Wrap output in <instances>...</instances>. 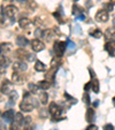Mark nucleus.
Segmentation results:
<instances>
[{"label":"nucleus","instance_id":"6","mask_svg":"<svg viewBox=\"0 0 115 130\" xmlns=\"http://www.w3.org/2000/svg\"><path fill=\"white\" fill-rule=\"evenodd\" d=\"M30 44H31V48H32V51L34 52H40V51H43V50L45 48L44 43H43L42 40H39V39H34Z\"/></svg>","mask_w":115,"mask_h":130},{"label":"nucleus","instance_id":"32","mask_svg":"<svg viewBox=\"0 0 115 130\" xmlns=\"http://www.w3.org/2000/svg\"><path fill=\"white\" fill-rule=\"evenodd\" d=\"M43 30H42V28H37L36 29V31H35V36L36 37H42L43 36Z\"/></svg>","mask_w":115,"mask_h":130},{"label":"nucleus","instance_id":"15","mask_svg":"<svg viewBox=\"0 0 115 130\" xmlns=\"http://www.w3.org/2000/svg\"><path fill=\"white\" fill-rule=\"evenodd\" d=\"M37 85H38V88H39L40 90H48V89L51 88V82L44 79V81H39V82H38V83H37Z\"/></svg>","mask_w":115,"mask_h":130},{"label":"nucleus","instance_id":"45","mask_svg":"<svg viewBox=\"0 0 115 130\" xmlns=\"http://www.w3.org/2000/svg\"><path fill=\"white\" fill-rule=\"evenodd\" d=\"M24 130H34V129H32L31 127H25V128H24Z\"/></svg>","mask_w":115,"mask_h":130},{"label":"nucleus","instance_id":"31","mask_svg":"<svg viewBox=\"0 0 115 130\" xmlns=\"http://www.w3.org/2000/svg\"><path fill=\"white\" fill-rule=\"evenodd\" d=\"M20 127H21L20 124H17V123L13 122L12 124H10V128H9V130H21V129H20Z\"/></svg>","mask_w":115,"mask_h":130},{"label":"nucleus","instance_id":"19","mask_svg":"<svg viewBox=\"0 0 115 130\" xmlns=\"http://www.w3.org/2000/svg\"><path fill=\"white\" fill-rule=\"evenodd\" d=\"M91 88H92L93 92L94 93H98L99 92V89H100V86H99V81L97 78H92V82H91Z\"/></svg>","mask_w":115,"mask_h":130},{"label":"nucleus","instance_id":"24","mask_svg":"<svg viewBox=\"0 0 115 130\" xmlns=\"http://www.w3.org/2000/svg\"><path fill=\"white\" fill-rule=\"evenodd\" d=\"M81 13H83V12H82V8L81 7H78L77 5H74L73 6V14L74 15H76V16H77V15L81 14Z\"/></svg>","mask_w":115,"mask_h":130},{"label":"nucleus","instance_id":"47","mask_svg":"<svg viewBox=\"0 0 115 130\" xmlns=\"http://www.w3.org/2000/svg\"><path fill=\"white\" fill-rule=\"evenodd\" d=\"M113 27L115 28V17H114V19H113Z\"/></svg>","mask_w":115,"mask_h":130},{"label":"nucleus","instance_id":"5","mask_svg":"<svg viewBox=\"0 0 115 130\" xmlns=\"http://www.w3.org/2000/svg\"><path fill=\"white\" fill-rule=\"evenodd\" d=\"M109 16H108V12L106 10L101 9V10H98L97 14H95V20L98 21V22H101V23H105L108 21Z\"/></svg>","mask_w":115,"mask_h":130},{"label":"nucleus","instance_id":"18","mask_svg":"<svg viewBox=\"0 0 115 130\" xmlns=\"http://www.w3.org/2000/svg\"><path fill=\"white\" fill-rule=\"evenodd\" d=\"M45 69H46V64H45L44 62L39 61V60H37V61L35 62V70L36 71H44Z\"/></svg>","mask_w":115,"mask_h":130},{"label":"nucleus","instance_id":"26","mask_svg":"<svg viewBox=\"0 0 115 130\" xmlns=\"http://www.w3.org/2000/svg\"><path fill=\"white\" fill-rule=\"evenodd\" d=\"M0 47H1V50L9 51V50L12 48V44H10V43H3V44H0Z\"/></svg>","mask_w":115,"mask_h":130},{"label":"nucleus","instance_id":"25","mask_svg":"<svg viewBox=\"0 0 115 130\" xmlns=\"http://www.w3.org/2000/svg\"><path fill=\"white\" fill-rule=\"evenodd\" d=\"M38 85L37 84H34V83H30L29 84V90L31 91V93H36L37 91H38Z\"/></svg>","mask_w":115,"mask_h":130},{"label":"nucleus","instance_id":"12","mask_svg":"<svg viewBox=\"0 0 115 130\" xmlns=\"http://www.w3.org/2000/svg\"><path fill=\"white\" fill-rule=\"evenodd\" d=\"M14 116H15L14 109H8L3 114V119L5 122H12L14 120Z\"/></svg>","mask_w":115,"mask_h":130},{"label":"nucleus","instance_id":"49","mask_svg":"<svg viewBox=\"0 0 115 130\" xmlns=\"http://www.w3.org/2000/svg\"><path fill=\"white\" fill-rule=\"evenodd\" d=\"M113 104H114V106H115V97L113 98Z\"/></svg>","mask_w":115,"mask_h":130},{"label":"nucleus","instance_id":"22","mask_svg":"<svg viewBox=\"0 0 115 130\" xmlns=\"http://www.w3.org/2000/svg\"><path fill=\"white\" fill-rule=\"evenodd\" d=\"M39 100H40V103H42L43 105H46L47 101H48V94H47V92H40Z\"/></svg>","mask_w":115,"mask_h":130},{"label":"nucleus","instance_id":"17","mask_svg":"<svg viewBox=\"0 0 115 130\" xmlns=\"http://www.w3.org/2000/svg\"><path fill=\"white\" fill-rule=\"evenodd\" d=\"M31 24V20L30 19H28V17H22V19H20V21H19V25H20V28H27L29 27V25Z\"/></svg>","mask_w":115,"mask_h":130},{"label":"nucleus","instance_id":"4","mask_svg":"<svg viewBox=\"0 0 115 130\" xmlns=\"http://www.w3.org/2000/svg\"><path fill=\"white\" fill-rule=\"evenodd\" d=\"M13 91V83L8 79H4L1 82V85H0V92L3 94H9Z\"/></svg>","mask_w":115,"mask_h":130},{"label":"nucleus","instance_id":"43","mask_svg":"<svg viewBox=\"0 0 115 130\" xmlns=\"http://www.w3.org/2000/svg\"><path fill=\"white\" fill-rule=\"evenodd\" d=\"M99 106V100H94V103H93V107H98Z\"/></svg>","mask_w":115,"mask_h":130},{"label":"nucleus","instance_id":"37","mask_svg":"<svg viewBox=\"0 0 115 130\" xmlns=\"http://www.w3.org/2000/svg\"><path fill=\"white\" fill-rule=\"evenodd\" d=\"M85 130H98V127H97V125H94V124H90Z\"/></svg>","mask_w":115,"mask_h":130},{"label":"nucleus","instance_id":"44","mask_svg":"<svg viewBox=\"0 0 115 130\" xmlns=\"http://www.w3.org/2000/svg\"><path fill=\"white\" fill-rule=\"evenodd\" d=\"M19 3H21V4H25V3H28V0H17Z\"/></svg>","mask_w":115,"mask_h":130},{"label":"nucleus","instance_id":"30","mask_svg":"<svg viewBox=\"0 0 115 130\" xmlns=\"http://www.w3.org/2000/svg\"><path fill=\"white\" fill-rule=\"evenodd\" d=\"M83 101L85 104H88V105L91 103V101H90V96H89L88 92H84V94H83Z\"/></svg>","mask_w":115,"mask_h":130},{"label":"nucleus","instance_id":"11","mask_svg":"<svg viewBox=\"0 0 115 130\" xmlns=\"http://www.w3.org/2000/svg\"><path fill=\"white\" fill-rule=\"evenodd\" d=\"M105 50L109 53V55L115 57V40H109L105 44Z\"/></svg>","mask_w":115,"mask_h":130},{"label":"nucleus","instance_id":"8","mask_svg":"<svg viewBox=\"0 0 115 130\" xmlns=\"http://www.w3.org/2000/svg\"><path fill=\"white\" fill-rule=\"evenodd\" d=\"M17 8L14 5H8L4 8V14L7 17H14V15H16Z\"/></svg>","mask_w":115,"mask_h":130},{"label":"nucleus","instance_id":"50","mask_svg":"<svg viewBox=\"0 0 115 130\" xmlns=\"http://www.w3.org/2000/svg\"><path fill=\"white\" fill-rule=\"evenodd\" d=\"M0 101H3V97L0 96Z\"/></svg>","mask_w":115,"mask_h":130},{"label":"nucleus","instance_id":"38","mask_svg":"<svg viewBox=\"0 0 115 130\" xmlns=\"http://www.w3.org/2000/svg\"><path fill=\"white\" fill-rule=\"evenodd\" d=\"M104 130H115V129L112 124H106L105 127H104Z\"/></svg>","mask_w":115,"mask_h":130},{"label":"nucleus","instance_id":"27","mask_svg":"<svg viewBox=\"0 0 115 130\" xmlns=\"http://www.w3.org/2000/svg\"><path fill=\"white\" fill-rule=\"evenodd\" d=\"M113 8H114V5L110 4V3L105 4V5H104V10H106V12H112Z\"/></svg>","mask_w":115,"mask_h":130},{"label":"nucleus","instance_id":"46","mask_svg":"<svg viewBox=\"0 0 115 130\" xmlns=\"http://www.w3.org/2000/svg\"><path fill=\"white\" fill-rule=\"evenodd\" d=\"M109 3L113 4V5H115V0H109Z\"/></svg>","mask_w":115,"mask_h":130},{"label":"nucleus","instance_id":"29","mask_svg":"<svg viewBox=\"0 0 115 130\" xmlns=\"http://www.w3.org/2000/svg\"><path fill=\"white\" fill-rule=\"evenodd\" d=\"M67 45H68V48L69 50H71V51H75V48H76V44L74 42H71V40H68V43H67Z\"/></svg>","mask_w":115,"mask_h":130},{"label":"nucleus","instance_id":"10","mask_svg":"<svg viewBox=\"0 0 115 130\" xmlns=\"http://www.w3.org/2000/svg\"><path fill=\"white\" fill-rule=\"evenodd\" d=\"M15 54H16V57L21 60H28V57H29V52L25 51L24 47H20L19 50L15 51Z\"/></svg>","mask_w":115,"mask_h":130},{"label":"nucleus","instance_id":"3","mask_svg":"<svg viewBox=\"0 0 115 130\" xmlns=\"http://www.w3.org/2000/svg\"><path fill=\"white\" fill-rule=\"evenodd\" d=\"M66 43L64 42H55L54 43V46H53V52L55 54L56 58H61L63 55L64 51H66Z\"/></svg>","mask_w":115,"mask_h":130},{"label":"nucleus","instance_id":"34","mask_svg":"<svg viewBox=\"0 0 115 130\" xmlns=\"http://www.w3.org/2000/svg\"><path fill=\"white\" fill-rule=\"evenodd\" d=\"M64 97H66V98L68 99V100H71V104H76V101H77L75 98H73L71 96H69L68 93H64Z\"/></svg>","mask_w":115,"mask_h":130},{"label":"nucleus","instance_id":"52","mask_svg":"<svg viewBox=\"0 0 115 130\" xmlns=\"http://www.w3.org/2000/svg\"><path fill=\"white\" fill-rule=\"evenodd\" d=\"M0 52H1V47H0Z\"/></svg>","mask_w":115,"mask_h":130},{"label":"nucleus","instance_id":"53","mask_svg":"<svg viewBox=\"0 0 115 130\" xmlns=\"http://www.w3.org/2000/svg\"><path fill=\"white\" fill-rule=\"evenodd\" d=\"M75 1H78V0H75Z\"/></svg>","mask_w":115,"mask_h":130},{"label":"nucleus","instance_id":"21","mask_svg":"<svg viewBox=\"0 0 115 130\" xmlns=\"http://www.w3.org/2000/svg\"><path fill=\"white\" fill-rule=\"evenodd\" d=\"M23 121H24V118H23L22 113H16L14 116V122L17 123V124H23Z\"/></svg>","mask_w":115,"mask_h":130},{"label":"nucleus","instance_id":"39","mask_svg":"<svg viewBox=\"0 0 115 130\" xmlns=\"http://www.w3.org/2000/svg\"><path fill=\"white\" fill-rule=\"evenodd\" d=\"M90 88H91V82H89L88 84H85V85H84V91H85V92H88Z\"/></svg>","mask_w":115,"mask_h":130},{"label":"nucleus","instance_id":"36","mask_svg":"<svg viewBox=\"0 0 115 130\" xmlns=\"http://www.w3.org/2000/svg\"><path fill=\"white\" fill-rule=\"evenodd\" d=\"M76 20L84 21V20H85V15H84L83 13H81V14H78V15H77V16H76Z\"/></svg>","mask_w":115,"mask_h":130},{"label":"nucleus","instance_id":"1","mask_svg":"<svg viewBox=\"0 0 115 130\" xmlns=\"http://www.w3.org/2000/svg\"><path fill=\"white\" fill-rule=\"evenodd\" d=\"M36 99H34L31 96H29L28 98H23V101L20 104V109L22 112H25V113H29L34 109L35 107L38 106V103H36Z\"/></svg>","mask_w":115,"mask_h":130},{"label":"nucleus","instance_id":"7","mask_svg":"<svg viewBox=\"0 0 115 130\" xmlns=\"http://www.w3.org/2000/svg\"><path fill=\"white\" fill-rule=\"evenodd\" d=\"M24 81V76H23L21 71H16L14 70L12 74V82L14 84H22Z\"/></svg>","mask_w":115,"mask_h":130},{"label":"nucleus","instance_id":"23","mask_svg":"<svg viewBox=\"0 0 115 130\" xmlns=\"http://www.w3.org/2000/svg\"><path fill=\"white\" fill-rule=\"evenodd\" d=\"M90 36L91 37H94V38H100V37L103 36V32H101L99 29H94L93 31L90 32Z\"/></svg>","mask_w":115,"mask_h":130},{"label":"nucleus","instance_id":"48","mask_svg":"<svg viewBox=\"0 0 115 130\" xmlns=\"http://www.w3.org/2000/svg\"><path fill=\"white\" fill-rule=\"evenodd\" d=\"M0 130H5V129H4V127L1 125V123H0Z\"/></svg>","mask_w":115,"mask_h":130},{"label":"nucleus","instance_id":"20","mask_svg":"<svg viewBox=\"0 0 115 130\" xmlns=\"http://www.w3.org/2000/svg\"><path fill=\"white\" fill-rule=\"evenodd\" d=\"M53 35L54 34L51 29H46V30H44V32H43V37H44L47 42H51V39L53 38Z\"/></svg>","mask_w":115,"mask_h":130},{"label":"nucleus","instance_id":"40","mask_svg":"<svg viewBox=\"0 0 115 130\" xmlns=\"http://www.w3.org/2000/svg\"><path fill=\"white\" fill-rule=\"evenodd\" d=\"M30 120H31V118H29V116L24 118V121H23V124H29V123H30Z\"/></svg>","mask_w":115,"mask_h":130},{"label":"nucleus","instance_id":"13","mask_svg":"<svg viewBox=\"0 0 115 130\" xmlns=\"http://www.w3.org/2000/svg\"><path fill=\"white\" fill-rule=\"evenodd\" d=\"M94 118H95V112L93 108H88L86 109V114H85V119L88 122L92 123L94 121Z\"/></svg>","mask_w":115,"mask_h":130},{"label":"nucleus","instance_id":"33","mask_svg":"<svg viewBox=\"0 0 115 130\" xmlns=\"http://www.w3.org/2000/svg\"><path fill=\"white\" fill-rule=\"evenodd\" d=\"M53 16L56 19V21H59L60 23H64V21L61 19V15H59V13H53Z\"/></svg>","mask_w":115,"mask_h":130},{"label":"nucleus","instance_id":"41","mask_svg":"<svg viewBox=\"0 0 115 130\" xmlns=\"http://www.w3.org/2000/svg\"><path fill=\"white\" fill-rule=\"evenodd\" d=\"M39 115L43 116V118H46V116H47V113L45 112V109H42V110H40V113H39Z\"/></svg>","mask_w":115,"mask_h":130},{"label":"nucleus","instance_id":"2","mask_svg":"<svg viewBox=\"0 0 115 130\" xmlns=\"http://www.w3.org/2000/svg\"><path fill=\"white\" fill-rule=\"evenodd\" d=\"M48 113L52 115L53 121H60L61 120L62 109L56 103H51V105H50V107H48Z\"/></svg>","mask_w":115,"mask_h":130},{"label":"nucleus","instance_id":"51","mask_svg":"<svg viewBox=\"0 0 115 130\" xmlns=\"http://www.w3.org/2000/svg\"><path fill=\"white\" fill-rule=\"evenodd\" d=\"M5 1H13V0H5Z\"/></svg>","mask_w":115,"mask_h":130},{"label":"nucleus","instance_id":"35","mask_svg":"<svg viewBox=\"0 0 115 130\" xmlns=\"http://www.w3.org/2000/svg\"><path fill=\"white\" fill-rule=\"evenodd\" d=\"M74 28H75V32H76V34H79V35L82 34V28H81V25L76 24Z\"/></svg>","mask_w":115,"mask_h":130},{"label":"nucleus","instance_id":"28","mask_svg":"<svg viewBox=\"0 0 115 130\" xmlns=\"http://www.w3.org/2000/svg\"><path fill=\"white\" fill-rule=\"evenodd\" d=\"M36 7H37V4L35 3V1H29V3H28V9L29 10H32V12H34L35 9H36Z\"/></svg>","mask_w":115,"mask_h":130},{"label":"nucleus","instance_id":"14","mask_svg":"<svg viewBox=\"0 0 115 130\" xmlns=\"http://www.w3.org/2000/svg\"><path fill=\"white\" fill-rule=\"evenodd\" d=\"M29 44V40H28L27 37H23V36H19L16 38V45L20 47H24Z\"/></svg>","mask_w":115,"mask_h":130},{"label":"nucleus","instance_id":"9","mask_svg":"<svg viewBox=\"0 0 115 130\" xmlns=\"http://www.w3.org/2000/svg\"><path fill=\"white\" fill-rule=\"evenodd\" d=\"M13 69L16 71H25L28 69V66L23 60H20V61H16L13 63Z\"/></svg>","mask_w":115,"mask_h":130},{"label":"nucleus","instance_id":"16","mask_svg":"<svg viewBox=\"0 0 115 130\" xmlns=\"http://www.w3.org/2000/svg\"><path fill=\"white\" fill-rule=\"evenodd\" d=\"M17 98H19V94H17V92L15 90H13L12 92L8 94V101H9L10 105H15V101L17 100Z\"/></svg>","mask_w":115,"mask_h":130},{"label":"nucleus","instance_id":"42","mask_svg":"<svg viewBox=\"0 0 115 130\" xmlns=\"http://www.w3.org/2000/svg\"><path fill=\"white\" fill-rule=\"evenodd\" d=\"M35 59V55L34 54H29V57H28V61H32Z\"/></svg>","mask_w":115,"mask_h":130},{"label":"nucleus","instance_id":"54","mask_svg":"<svg viewBox=\"0 0 115 130\" xmlns=\"http://www.w3.org/2000/svg\"><path fill=\"white\" fill-rule=\"evenodd\" d=\"M114 37H115V34H114Z\"/></svg>","mask_w":115,"mask_h":130}]
</instances>
